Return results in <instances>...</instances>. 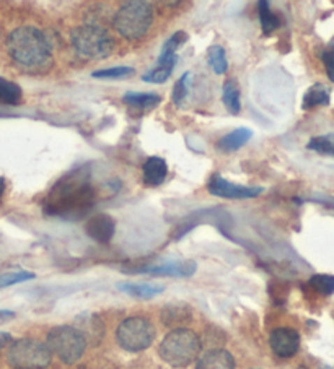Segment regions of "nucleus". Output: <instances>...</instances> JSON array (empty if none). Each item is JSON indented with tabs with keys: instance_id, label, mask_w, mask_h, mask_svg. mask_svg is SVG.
<instances>
[{
	"instance_id": "nucleus-15",
	"label": "nucleus",
	"mask_w": 334,
	"mask_h": 369,
	"mask_svg": "<svg viewBox=\"0 0 334 369\" xmlns=\"http://www.w3.org/2000/svg\"><path fill=\"white\" fill-rule=\"evenodd\" d=\"M196 369H235V360L227 350L214 348L199 358Z\"/></svg>"
},
{
	"instance_id": "nucleus-25",
	"label": "nucleus",
	"mask_w": 334,
	"mask_h": 369,
	"mask_svg": "<svg viewBox=\"0 0 334 369\" xmlns=\"http://www.w3.org/2000/svg\"><path fill=\"white\" fill-rule=\"evenodd\" d=\"M208 63L210 68L217 73V75H222L228 70V62L227 56H225V49L222 46H210L208 51Z\"/></svg>"
},
{
	"instance_id": "nucleus-21",
	"label": "nucleus",
	"mask_w": 334,
	"mask_h": 369,
	"mask_svg": "<svg viewBox=\"0 0 334 369\" xmlns=\"http://www.w3.org/2000/svg\"><path fill=\"white\" fill-rule=\"evenodd\" d=\"M23 101V91L18 83L0 77V105L18 106Z\"/></svg>"
},
{
	"instance_id": "nucleus-18",
	"label": "nucleus",
	"mask_w": 334,
	"mask_h": 369,
	"mask_svg": "<svg viewBox=\"0 0 334 369\" xmlns=\"http://www.w3.org/2000/svg\"><path fill=\"white\" fill-rule=\"evenodd\" d=\"M119 292L129 294V296L140 298V299H150L159 296L164 293V285L157 283H132V282H121L116 285Z\"/></svg>"
},
{
	"instance_id": "nucleus-34",
	"label": "nucleus",
	"mask_w": 334,
	"mask_h": 369,
	"mask_svg": "<svg viewBox=\"0 0 334 369\" xmlns=\"http://www.w3.org/2000/svg\"><path fill=\"white\" fill-rule=\"evenodd\" d=\"M10 343H12V336L8 332H0V350H3Z\"/></svg>"
},
{
	"instance_id": "nucleus-20",
	"label": "nucleus",
	"mask_w": 334,
	"mask_h": 369,
	"mask_svg": "<svg viewBox=\"0 0 334 369\" xmlns=\"http://www.w3.org/2000/svg\"><path fill=\"white\" fill-rule=\"evenodd\" d=\"M191 309L184 304H176V306H168L161 311V322L168 327L181 329V326L191 321Z\"/></svg>"
},
{
	"instance_id": "nucleus-28",
	"label": "nucleus",
	"mask_w": 334,
	"mask_h": 369,
	"mask_svg": "<svg viewBox=\"0 0 334 369\" xmlns=\"http://www.w3.org/2000/svg\"><path fill=\"white\" fill-rule=\"evenodd\" d=\"M132 73H136L134 67H111V68H103V70H96L92 73L93 78H103V80H119V78H127Z\"/></svg>"
},
{
	"instance_id": "nucleus-33",
	"label": "nucleus",
	"mask_w": 334,
	"mask_h": 369,
	"mask_svg": "<svg viewBox=\"0 0 334 369\" xmlns=\"http://www.w3.org/2000/svg\"><path fill=\"white\" fill-rule=\"evenodd\" d=\"M13 317H15L13 311H10V309H0V326L10 322Z\"/></svg>"
},
{
	"instance_id": "nucleus-11",
	"label": "nucleus",
	"mask_w": 334,
	"mask_h": 369,
	"mask_svg": "<svg viewBox=\"0 0 334 369\" xmlns=\"http://www.w3.org/2000/svg\"><path fill=\"white\" fill-rule=\"evenodd\" d=\"M194 260H176V262H165V264H155L147 265V267L131 270L132 273H149L155 275V277H176V278H186L196 273Z\"/></svg>"
},
{
	"instance_id": "nucleus-6",
	"label": "nucleus",
	"mask_w": 334,
	"mask_h": 369,
	"mask_svg": "<svg viewBox=\"0 0 334 369\" xmlns=\"http://www.w3.org/2000/svg\"><path fill=\"white\" fill-rule=\"evenodd\" d=\"M7 360L15 369H46L51 365L52 353L46 343L34 338H20L10 343Z\"/></svg>"
},
{
	"instance_id": "nucleus-4",
	"label": "nucleus",
	"mask_w": 334,
	"mask_h": 369,
	"mask_svg": "<svg viewBox=\"0 0 334 369\" xmlns=\"http://www.w3.org/2000/svg\"><path fill=\"white\" fill-rule=\"evenodd\" d=\"M201 340L189 329H175L160 343L159 355L166 365L184 368L199 356Z\"/></svg>"
},
{
	"instance_id": "nucleus-23",
	"label": "nucleus",
	"mask_w": 334,
	"mask_h": 369,
	"mask_svg": "<svg viewBox=\"0 0 334 369\" xmlns=\"http://www.w3.org/2000/svg\"><path fill=\"white\" fill-rule=\"evenodd\" d=\"M258 15H259V22H261V29L266 36L273 34L279 27H281V18L273 12L266 0H261V2L258 3Z\"/></svg>"
},
{
	"instance_id": "nucleus-19",
	"label": "nucleus",
	"mask_w": 334,
	"mask_h": 369,
	"mask_svg": "<svg viewBox=\"0 0 334 369\" xmlns=\"http://www.w3.org/2000/svg\"><path fill=\"white\" fill-rule=\"evenodd\" d=\"M331 101V88L323 85V83H315L308 88L305 95H303L302 110L310 111L318 106H328Z\"/></svg>"
},
{
	"instance_id": "nucleus-12",
	"label": "nucleus",
	"mask_w": 334,
	"mask_h": 369,
	"mask_svg": "<svg viewBox=\"0 0 334 369\" xmlns=\"http://www.w3.org/2000/svg\"><path fill=\"white\" fill-rule=\"evenodd\" d=\"M116 221L108 213H98L88 218L85 223V233L96 243L106 244L115 236Z\"/></svg>"
},
{
	"instance_id": "nucleus-2",
	"label": "nucleus",
	"mask_w": 334,
	"mask_h": 369,
	"mask_svg": "<svg viewBox=\"0 0 334 369\" xmlns=\"http://www.w3.org/2000/svg\"><path fill=\"white\" fill-rule=\"evenodd\" d=\"M7 52L17 67L27 72H46L52 63V49L41 29L15 28L7 36Z\"/></svg>"
},
{
	"instance_id": "nucleus-17",
	"label": "nucleus",
	"mask_w": 334,
	"mask_h": 369,
	"mask_svg": "<svg viewBox=\"0 0 334 369\" xmlns=\"http://www.w3.org/2000/svg\"><path fill=\"white\" fill-rule=\"evenodd\" d=\"M122 101L137 112H149L160 105L161 96L157 95V93L129 91L122 96Z\"/></svg>"
},
{
	"instance_id": "nucleus-14",
	"label": "nucleus",
	"mask_w": 334,
	"mask_h": 369,
	"mask_svg": "<svg viewBox=\"0 0 334 369\" xmlns=\"http://www.w3.org/2000/svg\"><path fill=\"white\" fill-rule=\"evenodd\" d=\"M166 176H168V165L160 156H150L142 165V178H144V183L147 186H161L165 183Z\"/></svg>"
},
{
	"instance_id": "nucleus-32",
	"label": "nucleus",
	"mask_w": 334,
	"mask_h": 369,
	"mask_svg": "<svg viewBox=\"0 0 334 369\" xmlns=\"http://www.w3.org/2000/svg\"><path fill=\"white\" fill-rule=\"evenodd\" d=\"M321 61L325 63L328 77H330L331 82H334V39L325 47V51H323Z\"/></svg>"
},
{
	"instance_id": "nucleus-35",
	"label": "nucleus",
	"mask_w": 334,
	"mask_h": 369,
	"mask_svg": "<svg viewBox=\"0 0 334 369\" xmlns=\"http://www.w3.org/2000/svg\"><path fill=\"white\" fill-rule=\"evenodd\" d=\"M3 192H5V179L2 178V176H0V202H2Z\"/></svg>"
},
{
	"instance_id": "nucleus-1",
	"label": "nucleus",
	"mask_w": 334,
	"mask_h": 369,
	"mask_svg": "<svg viewBox=\"0 0 334 369\" xmlns=\"http://www.w3.org/2000/svg\"><path fill=\"white\" fill-rule=\"evenodd\" d=\"M96 190L90 181L87 168H78L73 173L57 181L43 202L48 215L78 218L95 205Z\"/></svg>"
},
{
	"instance_id": "nucleus-8",
	"label": "nucleus",
	"mask_w": 334,
	"mask_h": 369,
	"mask_svg": "<svg viewBox=\"0 0 334 369\" xmlns=\"http://www.w3.org/2000/svg\"><path fill=\"white\" fill-rule=\"evenodd\" d=\"M116 340L126 352H144L155 340V327L145 317H127L117 327Z\"/></svg>"
},
{
	"instance_id": "nucleus-9",
	"label": "nucleus",
	"mask_w": 334,
	"mask_h": 369,
	"mask_svg": "<svg viewBox=\"0 0 334 369\" xmlns=\"http://www.w3.org/2000/svg\"><path fill=\"white\" fill-rule=\"evenodd\" d=\"M208 190L210 195L220 197V199L230 200H243V199H254V197L263 194V187H249L230 183L220 174H214L208 183Z\"/></svg>"
},
{
	"instance_id": "nucleus-26",
	"label": "nucleus",
	"mask_w": 334,
	"mask_h": 369,
	"mask_svg": "<svg viewBox=\"0 0 334 369\" xmlns=\"http://www.w3.org/2000/svg\"><path fill=\"white\" fill-rule=\"evenodd\" d=\"M188 41V34L184 31H178L175 33L173 36H171L168 41L164 44V47H161V52L159 56V62H164V61H168L171 57H176V52H178V49L183 46V44Z\"/></svg>"
},
{
	"instance_id": "nucleus-27",
	"label": "nucleus",
	"mask_w": 334,
	"mask_h": 369,
	"mask_svg": "<svg viewBox=\"0 0 334 369\" xmlns=\"http://www.w3.org/2000/svg\"><path fill=\"white\" fill-rule=\"evenodd\" d=\"M308 285L323 296H331L334 293V277L328 273H317L308 280Z\"/></svg>"
},
{
	"instance_id": "nucleus-13",
	"label": "nucleus",
	"mask_w": 334,
	"mask_h": 369,
	"mask_svg": "<svg viewBox=\"0 0 334 369\" xmlns=\"http://www.w3.org/2000/svg\"><path fill=\"white\" fill-rule=\"evenodd\" d=\"M73 327L82 333L87 343H93V345L100 343L103 336H105V324L96 314H82V316L75 319V326Z\"/></svg>"
},
{
	"instance_id": "nucleus-22",
	"label": "nucleus",
	"mask_w": 334,
	"mask_h": 369,
	"mask_svg": "<svg viewBox=\"0 0 334 369\" xmlns=\"http://www.w3.org/2000/svg\"><path fill=\"white\" fill-rule=\"evenodd\" d=\"M176 61H178V56L171 57L168 61L159 62V66L155 68H152V70L142 75V80L147 83H157V85H159V83H165L171 77V72H173V68L176 66Z\"/></svg>"
},
{
	"instance_id": "nucleus-5",
	"label": "nucleus",
	"mask_w": 334,
	"mask_h": 369,
	"mask_svg": "<svg viewBox=\"0 0 334 369\" xmlns=\"http://www.w3.org/2000/svg\"><path fill=\"white\" fill-rule=\"evenodd\" d=\"M154 22V8L144 0H132L122 5L115 15L112 27L122 38L136 41L144 38Z\"/></svg>"
},
{
	"instance_id": "nucleus-24",
	"label": "nucleus",
	"mask_w": 334,
	"mask_h": 369,
	"mask_svg": "<svg viewBox=\"0 0 334 369\" xmlns=\"http://www.w3.org/2000/svg\"><path fill=\"white\" fill-rule=\"evenodd\" d=\"M222 101L225 107H227L228 112L232 114H238L242 111V103H240V88L238 83L230 78L224 83V93H222Z\"/></svg>"
},
{
	"instance_id": "nucleus-36",
	"label": "nucleus",
	"mask_w": 334,
	"mask_h": 369,
	"mask_svg": "<svg viewBox=\"0 0 334 369\" xmlns=\"http://www.w3.org/2000/svg\"><path fill=\"white\" fill-rule=\"evenodd\" d=\"M298 369H308V368H305V366H300V368H298Z\"/></svg>"
},
{
	"instance_id": "nucleus-30",
	"label": "nucleus",
	"mask_w": 334,
	"mask_h": 369,
	"mask_svg": "<svg viewBox=\"0 0 334 369\" xmlns=\"http://www.w3.org/2000/svg\"><path fill=\"white\" fill-rule=\"evenodd\" d=\"M34 273L27 272V270H20V272H10L0 275V289L12 287V285H18L23 282H28V280H33Z\"/></svg>"
},
{
	"instance_id": "nucleus-3",
	"label": "nucleus",
	"mask_w": 334,
	"mask_h": 369,
	"mask_svg": "<svg viewBox=\"0 0 334 369\" xmlns=\"http://www.w3.org/2000/svg\"><path fill=\"white\" fill-rule=\"evenodd\" d=\"M71 43L78 57L87 61H101L115 52V39L105 28L96 24H82L71 33Z\"/></svg>"
},
{
	"instance_id": "nucleus-7",
	"label": "nucleus",
	"mask_w": 334,
	"mask_h": 369,
	"mask_svg": "<svg viewBox=\"0 0 334 369\" xmlns=\"http://www.w3.org/2000/svg\"><path fill=\"white\" fill-rule=\"evenodd\" d=\"M48 348L66 365H73L85 353L87 342L73 326H57L48 332Z\"/></svg>"
},
{
	"instance_id": "nucleus-16",
	"label": "nucleus",
	"mask_w": 334,
	"mask_h": 369,
	"mask_svg": "<svg viewBox=\"0 0 334 369\" xmlns=\"http://www.w3.org/2000/svg\"><path fill=\"white\" fill-rule=\"evenodd\" d=\"M253 137V130L248 129V127H238L230 134L224 135L222 139L217 142V150L222 151V153H233L245 146L249 142V139Z\"/></svg>"
},
{
	"instance_id": "nucleus-29",
	"label": "nucleus",
	"mask_w": 334,
	"mask_h": 369,
	"mask_svg": "<svg viewBox=\"0 0 334 369\" xmlns=\"http://www.w3.org/2000/svg\"><path fill=\"white\" fill-rule=\"evenodd\" d=\"M307 149L313 150V151H318V153H323V155H333L334 156V139L333 137H328V135L313 137V139L308 142Z\"/></svg>"
},
{
	"instance_id": "nucleus-10",
	"label": "nucleus",
	"mask_w": 334,
	"mask_h": 369,
	"mask_svg": "<svg viewBox=\"0 0 334 369\" xmlns=\"http://www.w3.org/2000/svg\"><path fill=\"white\" fill-rule=\"evenodd\" d=\"M269 345L279 358H292L300 348V336L293 329L277 327L269 336Z\"/></svg>"
},
{
	"instance_id": "nucleus-31",
	"label": "nucleus",
	"mask_w": 334,
	"mask_h": 369,
	"mask_svg": "<svg viewBox=\"0 0 334 369\" xmlns=\"http://www.w3.org/2000/svg\"><path fill=\"white\" fill-rule=\"evenodd\" d=\"M189 78H191V73L186 72L183 73V77L180 78L178 82H176V85L173 88V101L175 105H181L186 100V96H188L189 93Z\"/></svg>"
}]
</instances>
